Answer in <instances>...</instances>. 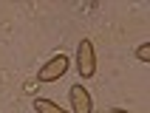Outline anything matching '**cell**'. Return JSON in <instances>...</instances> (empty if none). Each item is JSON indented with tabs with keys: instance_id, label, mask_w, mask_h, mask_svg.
Segmentation results:
<instances>
[{
	"instance_id": "cell-1",
	"label": "cell",
	"mask_w": 150,
	"mask_h": 113,
	"mask_svg": "<svg viewBox=\"0 0 150 113\" xmlns=\"http://www.w3.org/2000/svg\"><path fill=\"white\" fill-rule=\"evenodd\" d=\"M76 73H79V79L96 76V51H93V42L88 37H82L76 45Z\"/></svg>"
},
{
	"instance_id": "cell-2",
	"label": "cell",
	"mask_w": 150,
	"mask_h": 113,
	"mask_svg": "<svg viewBox=\"0 0 150 113\" xmlns=\"http://www.w3.org/2000/svg\"><path fill=\"white\" fill-rule=\"evenodd\" d=\"M68 54H62L59 51L57 56H51L48 62L42 65L40 71H37V82H54V79H62L65 76V71H68Z\"/></svg>"
},
{
	"instance_id": "cell-3",
	"label": "cell",
	"mask_w": 150,
	"mask_h": 113,
	"mask_svg": "<svg viewBox=\"0 0 150 113\" xmlns=\"http://www.w3.org/2000/svg\"><path fill=\"white\" fill-rule=\"evenodd\" d=\"M68 99H71V113H93V99L82 82L68 88Z\"/></svg>"
},
{
	"instance_id": "cell-4",
	"label": "cell",
	"mask_w": 150,
	"mask_h": 113,
	"mask_svg": "<svg viewBox=\"0 0 150 113\" xmlns=\"http://www.w3.org/2000/svg\"><path fill=\"white\" fill-rule=\"evenodd\" d=\"M31 105H34V113H71V110L59 107L57 102H51V99H45V96H37Z\"/></svg>"
},
{
	"instance_id": "cell-5",
	"label": "cell",
	"mask_w": 150,
	"mask_h": 113,
	"mask_svg": "<svg viewBox=\"0 0 150 113\" xmlns=\"http://www.w3.org/2000/svg\"><path fill=\"white\" fill-rule=\"evenodd\" d=\"M136 59H139V62H150V42H142V45L136 48Z\"/></svg>"
},
{
	"instance_id": "cell-6",
	"label": "cell",
	"mask_w": 150,
	"mask_h": 113,
	"mask_svg": "<svg viewBox=\"0 0 150 113\" xmlns=\"http://www.w3.org/2000/svg\"><path fill=\"white\" fill-rule=\"evenodd\" d=\"M108 113H127V110H122V107H113V110H108Z\"/></svg>"
}]
</instances>
